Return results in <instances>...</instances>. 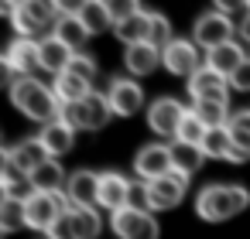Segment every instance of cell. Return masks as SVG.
Returning <instances> with one entry per match:
<instances>
[{
  "label": "cell",
  "mask_w": 250,
  "mask_h": 239,
  "mask_svg": "<svg viewBox=\"0 0 250 239\" xmlns=\"http://www.w3.org/2000/svg\"><path fill=\"white\" fill-rule=\"evenodd\" d=\"M250 208V191L240 184H206L195 195V212L206 222H226Z\"/></svg>",
  "instance_id": "6da1fadb"
},
{
  "label": "cell",
  "mask_w": 250,
  "mask_h": 239,
  "mask_svg": "<svg viewBox=\"0 0 250 239\" xmlns=\"http://www.w3.org/2000/svg\"><path fill=\"white\" fill-rule=\"evenodd\" d=\"M11 99L28 120H38V123L59 120V110H62V99L55 96V89H48L45 82H38L31 75H21L11 86Z\"/></svg>",
  "instance_id": "7a4b0ae2"
},
{
  "label": "cell",
  "mask_w": 250,
  "mask_h": 239,
  "mask_svg": "<svg viewBox=\"0 0 250 239\" xmlns=\"http://www.w3.org/2000/svg\"><path fill=\"white\" fill-rule=\"evenodd\" d=\"M59 7H55V0H28L24 7H18V11H11V24L18 28V35L21 38H35V35H42V31H55V24H59Z\"/></svg>",
  "instance_id": "3957f363"
},
{
  "label": "cell",
  "mask_w": 250,
  "mask_h": 239,
  "mask_svg": "<svg viewBox=\"0 0 250 239\" xmlns=\"http://www.w3.org/2000/svg\"><path fill=\"white\" fill-rule=\"evenodd\" d=\"M24 208H28V225L31 229H38V232H48L72 205H69V198H65V191H35L28 202H24Z\"/></svg>",
  "instance_id": "277c9868"
},
{
  "label": "cell",
  "mask_w": 250,
  "mask_h": 239,
  "mask_svg": "<svg viewBox=\"0 0 250 239\" xmlns=\"http://www.w3.org/2000/svg\"><path fill=\"white\" fill-rule=\"evenodd\" d=\"M38 69H42V55H38V41L35 38H18V41L7 45V52H4V75H7L11 86L21 75L35 79Z\"/></svg>",
  "instance_id": "5b68a950"
},
{
  "label": "cell",
  "mask_w": 250,
  "mask_h": 239,
  "mask_svg": "<svg viewBox=\"0 0 250 239\" xmlns=\"http://www.w3.org/2000/svg\"><path fill=\"white\" fill-rule=\"evenodd\" d=\"M110 225L117 239H158V222L147 208H120L110 215Z\"/></svg>",
  "instance_id": "8992f818"
},
{
  "label": "cell",
  "mask_w": 250,
  "mask_h": 239,
  "mask_svg": "<svg viewBox=\"0 0 250 239\" xmlns=\"http://www.w3.org/2000/svg\"><path fill=\"white\" fill-rule=\"evenodd\" d=\"M188 116V106H182L178 99H171V96H161V99H154L151 103V110H147V127L158 133V137H178V130H182V120Z\"/></svg>",
  "instance_id": "52a82bcc"
},
{
  "label": "cell",
  "mask_w": 250,
  "mask_h": 239,
  "mask_svg": "<svg viewBox=\"0 0 250 239\" xmlns=\"http://www.w3.org/2000/svg\"><path fill=\"white\" fill-rule=\"evenodd\" d=\"M192 41H195L199 48H206V52H212V48L233 41V21H229V14H223V11L202 14V18L195 21V28H192Z\"/></svg>",
  "instance_id": "ba28073f"
},
{
  "label": "cell",
  "mask_w": 250,
  "mask_h": 239,
  "mask_svg": "<svg viewBox=\"0 0 250 239\" xmlns=\"http://www.w3.org/2000/svg\"><path fill=\"white\" fill-rule=\"evenodd\" d=\"M144 184H147V208H154V212L175 208V205L185 198V191H188V178L178 174V171H168L165 178L144 181Z\"/></svg>",
  "instance_id": "9c48e42d"
},
{
  "label": "cell",
  "mask_w": 250,
  "mask_h": 239,
  "mask_svg": "<svg viewBox=\"0 0 250 239\" xmlns=\"http://www.w3.org/2000/svg\"><path fill=\"white\" fill-rule=\"evenodd\" d=\"M161 65L171 72V75H195L199 69H202V62H199V45L192 41V38H175L165 52H161Z\"/></svg>",
  "instance_id": "30bf717a"
},
{
  "label": "cell",
  "mask_w": 250,
  "mask_h": 239,
  "mask_svg": "<svg viewBox=\"0 0 250 239\" xmlns=\"http://www.w3.org/2000/svg\"><path fill=\"white\" fill-rule=\"evenodd\" d=\"M134 171H137V178H144V181H158V178H165L168 171H175V167H171V144H144V147L134 154Z\"/></svg>",
  "instance_id": "8fae6325"
},
{
  "label": "cell",
  "mask_w": 250,
  "mask_h": 239,
  "mask_svg": "<svg viewBox=\"0 0 250 239\" xmlns=\"http://www.w3.org/2000/svg\"><path fill=\"white\" fill-rule=\"evenodd\" d=\"M65 198L72 208H96L100 205V174L96 171H72L65 181Z\"/></svg>",
  "instance_id": "7c38bea8"
},
{
  "label": "cell",
  "mask_w": 250,
  "mask_h": 239,
  "mask_svg": "<svg viewBox=\"0 0 250 239\" xmlns=\"http://www.w3.org/2000/svg\"><path fill=\"white\" fill-rule=\"evenodd\" d=\"M188 96L192 99H223V103H229V79L219 75L216 69L202 65L195 75H188Z\"/></svg>",
  "instance_id": "4fadbf2b"
},
{
  "label": "cell",
  "mask_w": 250,
  "mask_h": 239,
  "mask_svg": "<svg viewBox=\"0 0 250 239\" xmlns=\"http://www.w3.org/2000/svg\"><path fill=\"white\" fill-rule=\"evenodd\" d=\"M106 99L113 106V116H134L144 106V92H141L137 79H113L106 89Z\"/></svg>",
  "instance_id": "5bb4252c"
},
{
  "label": "cell",
  "mask_w": 250,
  "mask_h": 239,
  "mask_svg": "<svg viewBox=\"0 0 250 239\" xmlns=\"http://www.w3.org/2000/svg\"><path fill=\"white\" fill-rule=\"evenodd\" d=\"M130 188H134V184H130L124 174L103 171V174H100V208H110V215L120 212V208H127V205H130Z\"/></svg>",
  "instance_id": "9a60e30c"
},
{
  "label": "cell",
  "mask_w": 250,
  "mask_h": 239,
  "mask_svg": "<svg viewBox=\"0 0 250 239\" xmlns=\"http://www.w3.org/2000/svg\"><path fill=\"white\" fill-rule=\"evenodd\" d=\"M4 154H7L21 171H28V174L52 161V154H48V147L42 144V137H28V140H21V144H14V147H7Z\"/></svg>",
  "instance_id": "2e32d148"
},
{
  "label": "cell",
  "mask_w": 250,
  "mask_h": 239,
  "mask_svg": "<svg viewBox=\"0 0 250 239\" xmlns=\"http://www.w3.org/2000/svg\"><path fill=\"white\" fill-rule=\"evenodd\" d=\"M0 191H4V198H24V202L35 195V188H31V174L21 171L7 154H4V161H0Z\"/></svg>",
  "instance_id": "e0dca14e"
},
{
  "label": "cell",
  "mask_w": 250,
  "mask_h": 239,
  "mask_svg": "<svg viewBox=\"0 0 250 239\" xmlns=\"http://www.w3.org/2000/svg\"><path fill=\"white\" fill-rule=\"evenodd\" d=\"M38 55H42V69H45V72H55V75H62V72L69 69V62L76 58V52H72L65 41H59L55 35L38 38Z\"/></svg>",
  "instance_id": "ac0fdd59"
},
{
  "label": "cell",
  "mask_w": 250,
  "mask_h": 239,
  "mask_svg": "<svg viewBox=\"0 0 250 239\" xmlns=\"http://www.w3.org/2000/svg\"><path fill=\"white\" fill-rule=\"evenodd\" d=\"M124 65L130 75H151L158 65H161V48L151 45V41H141V45H130L124 52Z\"/></svg>",
  "instance_id": "d6986e66"
},
{
  "label": "cell",
  "mask_w": 250,
  "mask_h": 239,
  "mask_svg": "<svg viewBox=\"0 0 250 239\" xmlns=\"http://www.w3.org/2000/svg\"><path fill=\"white\" fill-rule=\"evenodd\" d=\"M247 62V52H243V45L240 41H226V45H219V48H212V52H206V65L209 69H216L219 75H233L240 65Z\"/></svg>",
  "instance_id": "ffe728a7"
},
{
  "label": "cell",
  "mask_w": 250,
  "mask_h": 239,
  "mask_svg": "<svg viewBox=\"0 0 250 239\" xmlns=\"http://www.w3.org/2000/svg\"><path fill=\"white\" fill-rule=\"evenodd\" d=\"M151 18H154V11H137L134 18H127V21H117L113 24V35L130 48V45H141V41H151Z\"/></svg>",
  "instance_id": "44dd1931"
},
{
  "label": "cell",
  "mask_w": 250,
  "mask_h": 239,
  "mask_svg": "<svg viewBox=\"0 0 250 239\" xmlns=\"http://www.w3.org/2000/svg\"><path fill=\"white\" fill-rule=\"evenodd\" d=\"M38 137H42V144L48 147V154H52L55 161H59L62 154H69L72 144H76V130H72L65 120H52V123H45Z\"/></svg>",
  "instance_id": "7402d4cb"
},
{
  "label": "cell",
  "mask_w": 250,
  "mask_h": 239,
  "mask_svg": "<svg viewBox=\"0 0 250 239\" xmlns=\"http://www.w3.org/2000/svg\"><path fill=\"white\" fill-rule=\"evenodd\" d=\"M52 35H55L59 41H65V45H69V48H72L76 55H83V45H86V38H89L86 24L79 21V14H62Z\"/></svg>",
  "instance_id": "603a6c76"
},
{
  "label": "cell",
  "mask_w": 250,
  "mask_h": 239,
  "mask_svg": "<svg viewBox=\"0 0 250 239\" xmlns=\"http://www.w3.org/2000/svg\"><path fill=\"white\" fill-rule=\"evenodd\" d=\"M209 130H216V127H229V106L223 103V99H192V106H188Z\"/></svg>",
  "instance_id": "cb8c5ba5"
},
{
  "label": "cell",
  "mask_w": 250,
  "mask_h": 239,
  "mask_svg": "<svg viewBox=\"0 0 250 239\" xmlns=\"http://www.w3.org/2000/svg\"><path fill=\"white\" fill-rule=\"evenodd\" d=\"M202 161H206L202 147H195V144H182V140H175V144H171V167H175L178 174L192 178V174L202 167Z\"/></svg>",
  "instance_id": "d4e9b609"
},
{
  "label": "cell",
  "mask_w": 250,
  "mask_h": 239,
  "mask_svg": "<svg viewBox=\"0 0 250 239\" xmlns=\"http://www.w3.org/2000/svg\"><path fill=\"white\" fill-rule=\"evenodd\" d=\"M65 181H69V174L62 171V164L52 157L48 164H42L38 171H31V188L35 191H65Z\"/></svg>",
  "instance_id": "484cf974"
},
{
  "label": "cell",
  "mask_w": 250,
  "mask_h": 239,
  "mask_svg": "<svg viewBox=\"0 0 250 239\" xmlns=\"http://www.w3.org/2000/svg\"><path fill=\"white\" fill-rule=\"evenodd\" d=\"M28 225V208H24V198H0V232L4 236H14L18 229Z\"/></svg>",
  "instance_id": "4316f807"
},
{
  "label": "cell",
  "mask_w": 250,
  "mask_h": 239,
  "mask_svg": "<svg viewBox=\"0 0 250 239\" xmlns=\"http://www.w3.org/2000/svg\"><path fill=\"white\" fill-rule=\"evenodd\" d=\"M55 96L62 99V103H79V99H86L89 92H93V86L86 82V79H79V75H72V72H62V75H55Z\"/></svg>",
  "instance_id": "83f0119b"
},
{
  "label": "cell",
  "mask_w": 250,
  "mask_h": 239,
  "mask_svg": "<svg viewBox=\"0 0 250 239\" xmlns=\"http://www.w3.org/2000/svg\"><path fill=\"white\" fill-rule=\"evenodd\" d=\"M86 127L89 130H100V127H106V120L113 116V106H110V99H106V92H89L86 99Z\"/></svg>",
  "instance_id": "f1b7e54d"
},
{
  "label": "cell",
  "mask_w": 250,
  "mask_h": 239,
  "mask_svg": "<svg viewBox=\"0 0 250 239\" xmlns=\"http://www.w3.org/2000/svg\"><path fill=\"white\" fill-rule=\"evenodd\" d=\"M103 229V219L96 208H72V232L76 239H96Z\"/></svg>",
  "instance_id": "f546056e"
},
{
  "label": "cell",
  "mask_w": 250,
  "mask_h": 239,
  "mask_svg": "<svg viewBox=\"0 0 250 239\" xmlns=\"http://www.w3.org/2000/svg\"><path fill=\"white\" fill-rule=\"evenodd\" d=\"M79 21L86 24L89 35H103V31L113 28V18H110V11L100 4V0H89V4L83 7V14H79Z\"/></svg>",
  "instance_id": "4dcf8cb0"
},
{
  "label": "cell",
  "mask_w": 250,
  "mask_h": 239,
  "mask_svg": "<svg viewBox=\"0 0 250 239\" xmlns=\"http://www.w3.org/2000/svg\"><path fill=\"white\" fill-rule=\"evenodd\" d=\"M226 130H229L233 144H236L240 150H247V154H250V110H240V113H233Z\"/></svg>",
  "instance_id": "1f68e13d"
},
{
  "label": "cell",
  "mask_w": 250,
  "mask_h": 239,
  "mask_svg": "<svg viewBox=\"0 0 250 239\" xmlns=\"http://www.w3.org/2000/svg\"><path fill=\"white\" fill-rule=\"evenodd\" d=\"M206 133H209V127L188 110V116L182 120V130H178V137L175 140H182V144H195V147H202V140H206Z\"/></svg>",
  "instance_id": "d6a6232c"
},
{
  "label": "cell",
  "mask_w": 250,
  "mask_h": 239,
  "mask_svg": "<svg viewBox=\"0 0 250 239\" xmlns=\"http://www.w3.org/2000/svg\"><path fill=\"white\" fill-rule=\"evenodd\" d=\"M100 4L110 11L113 24H117V21H127V18H134L137 11H144V7H141V0H100Z\"/></svg>",
  "instance_id": "836d02e7"
},
{
  "label": "cell",
  "mask_w": 250,
  "mask_h": 239,
  "mask_svg": "<svg viewBox=\"0 0 250 239\" xmlns=\"http://www.w3.org/2000/svg\"><path fill=\"white\" fill-rule=\"evenodd\" d=\"M171 41H175V38H171V24H168V18L154 11V18H151V45H158V48L165 52Z\"/></svg>",
  "instance_id": "e575fe53"
},
{
  "label": "cell",
  "mask_w": 250,
  "mask_h": 239,
  "mask_svg": "<svg viewBox=\"0 0 250 239\" xmlns=\"http://www.w3.org/2000/svg\"><path fill=\"white\" fill-rule=\"evenodd\" d=\"M59 120H65L72 130H89V127H86V103H83V99H79V103H62Z\"/></svg>",
  "instance_id": "d590c367"
},
{
  "label": "cell",
  "mask_w": 250,
  "mask_h": 239,
  "mask_svg": "<svg viewBox=\"0 0 250 239\" xmlns=\"http://www.w3.org/2000/svg\"><path fill=\"white\" fill-rule=\"evenodd\" d=\"M65 72H72V75H79V79H86V82L93 86V82H96V72H100V69H96V62H93L89 55H76V58L69 62V69H65Z\"/></svg>",
  "instance_id": "8d00e7d4"
},
{
  "label": "cell",
  "mask_w": 250,
  "mask_h": 239,
  "mask_svg": "<svg viewBox=\"0 0 250 239\" xmlns=\"http://www.w3.org/2000/svg\"><path fill=\"white\" fill-rule=\"evenodd\" d=\"M48 239H76V232H72V208H69V212L48 229Z\"/></svg>",
  "instance_id": "74e56055"
},
{
  "label": "cell",
  "mask_w": 250,
  "mask_h": 239,
  "mask_svg": "<svg viewBox=\"0 0 250 239\" xmlns=\"http://www.w3.org/2000/svg\"><path fill=\"white\" fill-rule=\"evenodd\" d=\"M229 89H240V92H250V58L229 75Z\"/></svg>",
  "instance_id": "f35d334b"
},
{
  "label": "cell",
  "mask_w": 250,
  "mask_h": 239,
  "mask_svg": "<svg viewBox=\"0 0 250 239\" xmlns=\"http://www.w3.org/2000/svg\"><path fill=\"white\" fill-rule=\"evenodd\" d=\"M212 4L223 14H243V11H250V0H212Z\"/></svg>",
  "instance_id": "ab89813d"
},
{
  "label": "cell",
  "mask_w": 250,
  "mask_h": 239,
  "mask_svg": "<svg viewBox=\"0 0 250 239\" xmlns=\"http://www.w3.org/2000/svg\"><path fill=\"white\" fill-rule=\"evenodd\" d=\"M89 4V0H55L59 14H83V7Z\"/></svg>",
  "instance_id": "60d3db41"
},
{
  "label": "cell",
  "mask_w": 250,
  "mask_h": 239,
  "mask_svg": "<svg viewBox=\"0 0 250 239\" xmlns=\"http://www.w3.org/2000/svg\"><path fill=\"white\" fill-rule=\"evenodd\" d=\"M240 35H243V41H250V11H247V18L240 21Z\"/></svg>",
  "instance_id": "b9f144b4"
},
{
  "label": "cell",
  "mask_w": 250,
  "mask_h": 239,
  "mask_svg": "<svg viewBox=\"0 0 250 239\" xmlns=\"http://www.w3.org/2000/svg\"><path fill=\"white\" fill-rule=\"evenodd\" d=\"M24 4H28V0H4L7 11H18V7H24Z\"/></svg>",
  "instance_id": "7bdbcfd3"
}]
</instances>
